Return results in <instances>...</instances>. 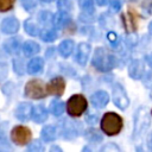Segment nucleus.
Masks as SVG:
<instances>
[{"mask_svg":"<svg viewBox=\"0 0 152 152\" xmlns=\"http://www.w3.org/2000/svg\"><path fill=\"white\" fill-rule=\"evenodd\" d=\"M40 37L44 42H53L57 38V32L53 28H44L40 32Z\"/></svg>","mask_w":152,"mask_h":152,"instance_id":"22","label":"nucleus"},{"mask_svg":"<svg viewBox=\"0 0 152 152\" xmlns=\"http://www.w3.org/2000/svg\"><path fill=\"white\" fill-rule=\"evenodd\" d=\"M150 124V116L146 109H140L135 119V133L140 134Z\"/></svg>","mask_w":152,"mask_h":152,"instance_id":"8","label":"nucleus"},{"mask_svg":"<svg viewBox=\"0 0 152 152\" xmlns=\"http://www.w3.org/2000/svg\"><path fill=\"white\" fill-rule=\"evenodd\" d=\"M42 1H44V2H50V1H52V0H42Z\"/></svg>","mask_w":152,"mask_h":152,"instance_id":"36","label":"nucleus"},{"mask_svg":"<svg viewBox=\"0 0 152 152\" xmlns=\"http://www.w3.org/2000/svg\"><path fill=\"white\" fill-rule=\"evenodd\" d=\"M28 150H30V151H32V150H33V151H34V150H39V151H42V150H43V146H42L38 141H34V142H33V145H32Z\"/></svg>","mask_w":152,"mask_h":152,"instance_id":"32","label":"nucleus"},{"mask_svg":"<svg viewBox=\"0 0 152 152\" xmlns=\"http://www.w3.org/2000/svg\"><path fill=\"white\" fill-rule=\"evenodd\" d=\"M90 53V45L87 43H81L77 46V51H76V61L80 64H86L88 61Z\"/></svg>","mask_w":152,"mask_h":152,"instance_id":"11","label":"nucleus"},{"mask_svg":"<svg viewBox=\"0 0 152 152\" xmlns=\"http://www.w3.org/2000/svg\"><path fill=\"white\" fill-rule=\"evenodd\" d=\"M46 88L40 80H31L25 86V95L31 99H43L46 96Z\"/></svg>","mask_w":152,"mask_h":152,"instance_id":"4","label":"nucleus"},{"mask_svg":"<svg viewBox=\"0 0 152 152\" xmlns=\"http://www.w3.org/2000/svg\"><path fill=\"white\" fill-rule=\"evenodd\" d=\"M87 109V100L83 95L76 94L72 95L66 102V110L68 114L71 116H80Z\"/></svg>","mask_w":152,"mask_h":152,"instance_id":"3","label":"nucleus"},{"mask_svg":"<svg viewBox=\"0 0 152 152\" xmlns=\"http://www.w3.org/2000/svg\"><path fill=\"white\" fill-rule=\"evenodd\" d=\"M5 49L8 51V52H11V53H14V52H17L18 51V48H19V43H18V40L17 39H11V40H7L6 43H5Z\"/></svg>","mask_w":152,"mask_h":152,"instance_id":"26","label":"nucleus"},{"mask_svg":"<svg viewBox=\"0 0 152 152\" xmlns=\"http://www.w3.org/2000/svg\"><path fill=\"white\" fill-rule=\"evenodd\" d=\"M69 21H70V15L66 13V11H61L58 14L55 15V19H53V24L58 28L64 27Z\"/></svg>","mask_w":152,"mask_h":152,"instance_id":"19","label":"nucleus"},{"mask_svg":"<svg viewBox=\"0 0 152 152\" xmlns=\"http://www.w3.org/2000/svg\"><path fill=\"white\" fill-rule=\"evenodd\" d=\"M57 137V131L53 126H45L42 129V139L45 141H52Z\"/></svg>","mask_w":152,"mask_h":152,"instance_id":"20","label":"nucleus"},{"mask_svg":"<svg viewBox=\"0 0 152 152\" xmlns=\"http://www.w3.org/2000/svg\"><path fill=\"white\" fill-rule=\"evenodd\" d=\"M147 147H148V150L150 151H152V133L148 135V138H147Z\"/></svg>","mask_w":152,"mask_h":152,"instance_id":"33","label":"nucleus"},{"mask_svg":"<svg viewBox=\"0 0 152 152\" xmlns=\"http://www.w3.org/2000/svg\"><path fill=\"white\" fill-rule=\"evenodd\" d=\"M148 31H150V33L152 34V23H151V24L148 25Z\"/></svg>","mask_w":152,"mask_h":152,"instance_id":"35","label":"nucleus"},{"mask_svg":"<svg viewBox=\"0 0 152 152\" xmlns=\"http://www.w3.org/2000/svg\"><path fill=\"white\" fill-rule=\"evenodd\" d=\"M58 7L61 11H69L71 8V2L69 0H58Z\"/></svg>","mask_w":152,"mask_h":152,"instance_id":"29","label":"nucleus"},{"mask_svg":"<svg viewBox=\"0 0 152 152\" xmlns=\"http://www.w3.org/2000/svg\"><path fill=\"white\" fill-rule=\"evenodd\" d=\"M124 4V0H112V10L114 12H118Z\"/></svg>","mask_w":152,"mask_h":152,"instance_id":"30","label":"nucleus"},{"mask_svg":"<svg viewBox=\"0 0 152 152\" xmlns=\"http://www.w3.org/2000/svg\"><path fill=\"white\" fill-rule=\"evenodd\" d=\"M128 72H129V76L134 80H139L142 77V74H144V64L139 59H135L133 62H131L129 66H128Z\"/></svg>","mask_w":152,"mask_h":152,"instance_id":"12","label":"nucleus"},{"mask_svg":"<svg viewBox=\"0 0 152 152\" xmlns=\"http://www.w3.org/2000/svg\"><path fill=\"white\" fill-rule=\"evenodd\" d=\"M151 99H152V91H151Z\"/></svg>","mask_w":152,"mask_h":152,"instance_id":"37","label":"nucleus"},{"mask_svg":"<svg viewBox=\"0 0 152 152\" xmlns=\"http://www.w3.org/2000/svg\"><path fill=\"white\" fill-rule=\"evenodd\" d=\"M39 19L43 24H49L52 21V14L49 13V12H42L39 14Z\"/></svg>","mask_w":152,"mask_h":152,"instance_id":"28","label":"nucleus"},{"mask_svg":"<svg viewBox=\"0 0 152 152\" xmlns=\"http://www.w3.org/2000/svg\"><path fill=\"white\" fill-rule=\"evenodd\" d=\"M65 89V82L62 77H55L52 78L48 84H46V91L48 94H52V95H62L63 91Z\"/></svg>","mask_w":152,"mask_h":152,"instance_id":"7","label":"nucleus"},{"mask_svg":"<svg viewBox=\"0 0 152 152\" xmlns=\"http://www.w3.org/2000/svg\"><path fill=\"white\" fill-rule=\"evenodd\" d=\"M32 114V106L30 103H20L17 109H15V116L21 120V121H26L27 119L31 118Z\"/></svg>","mask_w":152,"mask_h":152,"instance_id":"13","label":"nucleus"},{"mask_svg":"<svg viewBox=\"0 0 152 152\" xmlns=\"http://www.w3.org/2000/svg\"><path fill=\"white\" fill-rule=\"evenodd\" d=\"M127 15L129 17V19H126V18L122 15L124 24H125L127 31H134V30L137 28V17H138V15H137L135 11H133L131 7H129V11H128V14H127Z\"/></svg>","mask_w":152,"mask_h":152,"instance_id":"17","label":"nucleus"},{"mask_svg":"<svg viewBox=\"0 0 152 152\" xmlns=\"http://www.w3.org/2000/svg\"><path fill=\"white\" fill-rule=\"evenodd\" d=\"M43 66H44L43 59H42L40 57H33V58L28 62V64H27V72L31 74V75L38 74V72L42 71Z\"/></svg>","mask_w":152,"mask_h":152,"instance_id":"15","label":"nucleus"},{"mask_svg":"<svg viewBox=\"0 0 152 152\" xmlns=\"http://www.w3.org/2000/svg\"><path fill=\"white\" fill-rule=\"evenodd\" d=\"M90 101H91V103H93V106H94L95 108L101 109V108L106 107V104L108 103L109 96H108V94H107L106 91L99 90V91H96V93H94V94L91 95Z\"/></svg>","mask_w":152,"mask_h":152,"instance_id":"9","label":"nucleus"},{"mask_svg":"<svg viewBox=\"0 0 152 152\" xmlns=\"http://www.w3.org/2000/svg\"><path fill=\"white\" fill-rule=\"evenodd\" d=\"M113 101L115 103V106L120 109H125L127 108L129 100L126 95V91L124 90V88L120 84H115L113 87Z\"/></svg>","mask_w":152,"mask_h":152,"instance_id":"6","label":"nucleus"},{"mask_svg":"<svg viewBox=\"0 0 152 152\" xmlns=\"http://www.w3.org/2000/svg\"><path fill=\"white\" fill-rule=\"evenodd\" d=\"M31 131L26 126H17L11 132V139L17 145H26L31 140Z\"/></svg>","mask_w":152,"mask_h":152,"instance_id":"5","label":"nucleus"},{"mask_svg":"<svg viewBox=\"0 0 152 152\" xmlns=\"http://www.w3.org/2000/svg\"><path fill=\"white\" fill-rule=\"evenodd\" d=\"M78 5L82 11L86 13H93L94 12V0H78Z\"/></svg>","mask_w":152,"mask_h":152,"instance_id":"24","label":"nucleus"},{"mask_svg":"<svg viewBox=\"0 0 152 152\" xmlns=\"http://www.w3.org/2000/svg\"><path fill=\"white\" fill-rule=\"evenodd\" d=\"M50 112L55 116H59L64 112V103L62 101H59V100H53L50 103Z\"/></svg>","mask_w":152,"mask_h":152,"instance_id":"21","label":"nucleus"},{"mask_svg":"<svg viewBox=\"0 0 152 152\" xmlns=\"http://www.w3.org/2000/svg\"><path fill=\"white\" fill-rule=\"evenodd\" d=\"M24 26H25V31L28 34H31V36H37L39 33V28H38L37 24L33 20H30V19L26 20L25 24H24Z\"/></svg>","mask_w":152,"mask_h":152,"instance_id":"23","label":"nucleus"},{"mask_svg":"<svg viewBox=\"0 0 152 152\" xmlns=\"http://www.w3.org/2000/svg\"><path fill=\"white\" fill-rule=\"evenodd\" d=\"M14 5V0H0V12L10 11Z\"/></svg>","mask_w":152,"mask_h":152,"instance_id":"27","label":"nucleus"},{"mask_svg":"<svg viewBox=\"0 0 152 152\" xmlns=\"http://www.w3.org/2000/svg\"><path fill=\"white\" fill-rule=\"evenodd\" d=\"M93 64L100 71H109L115 65V57L106 48H97L93 57Z\"/></svg>","mask_w":152,"mask_h":152,"instance_id":"1","label":"nucleus"},{"mask_svg":"<svg viewBox=\"0 0 152 152\" xmlns=\"http://www.w3.org/2000/svg\"><path fill=\"white\" fill-rule=\"evenodd\" d=\"M101 128L107 135H116L122 128V119L119 114L108 112L101 120Z\"/></svg>","mask_w":152,"mask_h":152,"instance_id":"2","label":"nucleus"},{"mask_svg":"<svg viewBox=\"0 0 152 152\" xmlns=\"http://www.w3.org/2000/svg\"><path fill=\"white\" fill-rule=\"evenodd\" d=\"M74 48H75V44L72 40L70 39H65L63 40L59 45H58V52L63 56V57H68L71 55V52L74 51Z\"/></svg>","mask_w":152,"mask_h":152,"instance_id":"18","label":"nucleus"},{"mask_svg":"<svg viewBox=\"0 0 152 152\" xmlns=\"http://www.w3.org/2000/svg\"><path fill=\"white\" fill-rule=\"evenodd\" d=\"M86 138L89 140V141H100L101 139H102V135L99 133V131H96V129H88L87 131V133H86Z\"/></svg>","mask_w":152,"mask_h":152,"instance_id":"25","label":"nucleus"},{"mask_svg":"<svg viewBox=\"0 0 152 152\" xmlns=\"http://www.w3.org/2000/svg\"><path fill=\"white\" fill-rule=\"evenodd\" d=\"M95 1H96V4L99 6H104V5H107L109 2V0H95Z\"/></svg>","mask_w":152,"mask_h":152,"instance_id":"34","label":"nucleus"},{"mask_svg":"<svg viewBox=\"0 0 152 152\" xmlns=\"http://www.w3.org/2000/svg\"><path fill=\"white\" fill-rule=\"evenodd\" d=\"M31 118L33 119L34 122H38V124L44 122L48 119V110L43 106H40V104H38L36 107H32Z\"/></svg>","mask_w":152,"mask_h":152,"instance_id":"14","label":"nucleus"},{"mask_svg":"<svg viewBox=\"0 0 152 152\" xmlns=\"http://www.w3.org/2000/svg\"><path fill=\"white\" fill-rule=\"evenodd\" d=\"M1 30L6 34H13L19 30V21L13 17H8V18L2 20Z\"/></svg>","mask_w":152,"mask_h":152,"instance_id":"10","label":"nucleus"},{"mask_svg":"<svg viewBox=\"0 0 152 152\" xmlns=\"http://www.w3.org/2000/svg\"><path fill=\"white\" fill-rule=\"evenodd\" d=\"M23 52L26 57H32L39 52V45L33 40H27L23 44Z\"/></svg>","mask_w":152,"mask_h":152,"instance_id":"16","label":"nucleus"},{"mask_svg":"<svg viewBox=\"0 0 152 152\" xmlns=\"http://www.w3.org/2000/svg\"><path fill=\"white\" fill-rule=\"evenodd\" d=\"M21 4H23V6H24L26 10H30V8L34 7L36 0H21Z\"/></svg>","mask_w":152,"mask_h":152,"instance_id":"31","label":"nucleus"}]
</instances>
